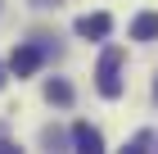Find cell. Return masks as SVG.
<instances>
[{
  "mask_svg": "<svg viewBox=\"0 0 158 154\" xmlns=\"http://www.w3.org/2000/svg\"><path fill=\"white\" fill-rule=\"evenodd\" d=\"M118 64H122V50H104V59H99V95L104 100H118L122 95V77H118Z\"/></svg>",
  "mask_w": 158,
  "mask_h": 154,
  "instance_id": "obj_1",
  "label": "cell"
},
{
  "mask_svg": "<svg viewBox=\"0 0 158 154\" xmlns=\"http://www.w3.org/2000/svg\"><path fill=\"white\" fill-rule=\"evenodd\" d=\"M36 68H41V50L36 46H18L9 55V73H14V77H32Z\"/></svg>",
  "mask_w": 158,
  "mask_h": 154,
  "instance_id": "obj_2",
  "label": "cell"
},
{
  "mask_svg": "<svg viewBox=\"0 0 158 154\" xmlns=\"http://www.w3.org/2000/svg\"><path fill=\"white\" fill-rule=\"evenodd\" d=\"M109 32H113L109 14H86V18H77V36H95L99 41V36H109Z\"/></svg>",
  "mask_w": 158,
  "mask_h": 154,
  "instance_id": "obj_3",
  "label": "cell"
},
{
  "mask_svg": "<svg viewBox=\"0 0 158 154\" xmlns=\"http://www.w3.org/2000/svg\"><path fill=\"white\" fill-rule=\"evenodd\" d=\"M73 141H77V150H86V154H95V150H104V136H99L90 122H77L73 127Z\"/></svg>",
  "mask_w": 158,
  "mask_h": 154,
  "instance_id": "obj_4",
  "label": "cell"
},
{
  "mask_svg": "<svg viewBox=\"0 0 158 154\" xmlns=\"http://www.w3.org/2000/svg\"><path fill=\"white\" fill-rule=\"evenodd\" d=\"M131 36L135 41H154L158 36V14H140V18L131 23Z\"/></svg>",
  "mask_w": 158,
  "mask_h": 154,
  "instance_id": "obj_5",
  "label": "cell"
},
{
  "mask_svg": "<svg viewBox=\"0 0 158 154\" xmlns=\"http://www.w3.org/2000/svg\"><path fill=\"white\" fill-rule=\"evenodd\" d=\"M45 100L50 104H73V86L54 77V82H45Z\"/></svg>",
  "mask_w": 158,
  "mask_h": 154,
  "instance_id": "obj_6",
  "label": "cell"
},
{
  "mask_svg": "<svg viewBox=\"0 0 158 154\" xmlns=\"http://www.w3.org/2000/svg\"><path fill=\"white\" fill-rule=\"evenodd\" d=\"M0 86H5V64H0Z\"/></svg>",
  "mask_w": 158,
  "mask_h": 154,
  "instance_id": "obj_7",
  "label": "cell"
}]
</instances>
